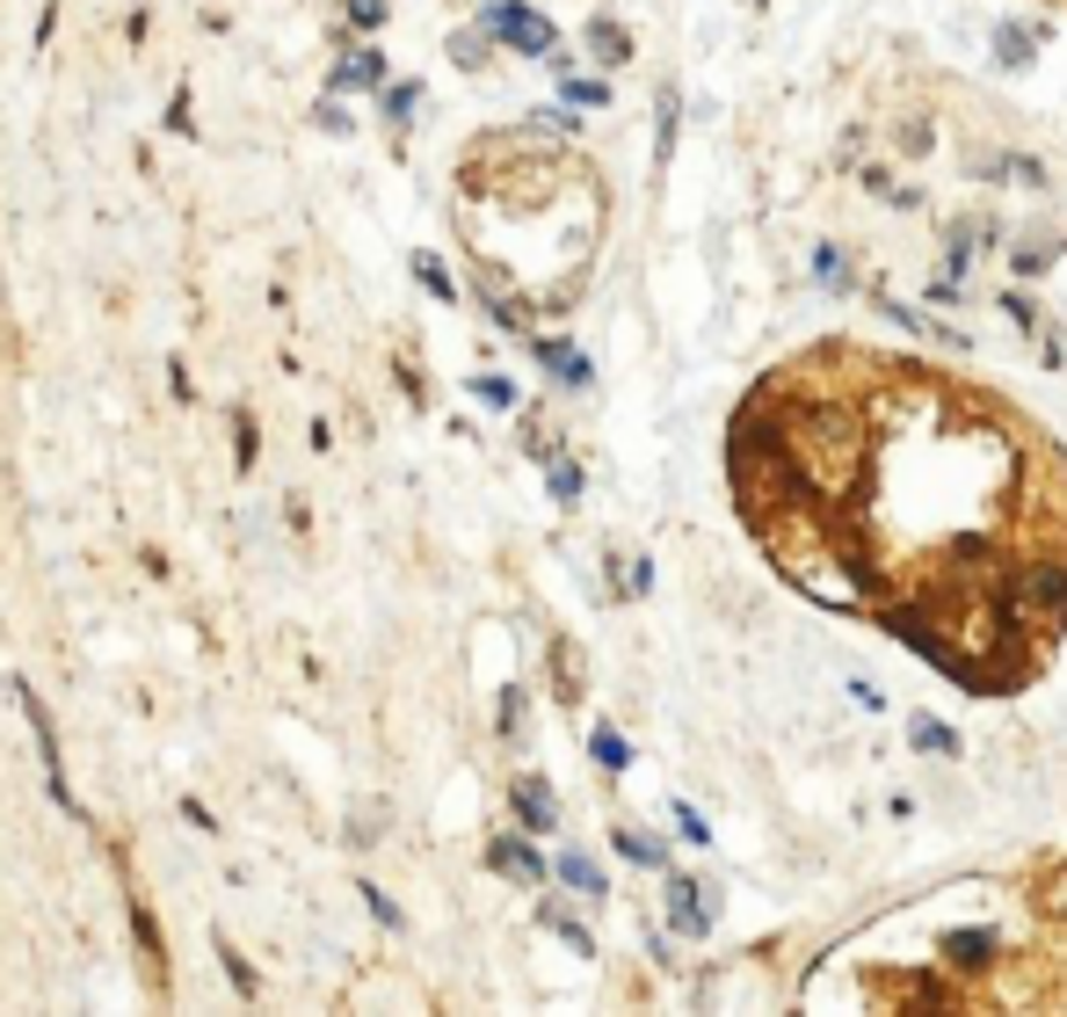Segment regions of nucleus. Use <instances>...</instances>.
<instances>
[{
  "label": "nucleus",
  "mask_w": 1067,
  "mask_h": 1017,
  "mask_svg": "<svg viewBox=\"0 0 1067 1017\" xmlns=\"http://www.w3.org/2000/svg\"><path fill=\"white\" fill-rule=\"evenodd\" d=\"M734 488L785 575L850 597L966 691L1032 684L1053 625L1032 575L1067 560V465L988 393L864 350H806L734 415Z\"/></svg>",
  "instance_id": "f257e3e1"
},
{
  "label": "nucleus",
  "mask_w": 1067,
  "mask_h": 1017,
  "mask_svg": "<svg viewBox=\"0 0 1067 1017\" xmlns=\"http://www.w3.org/2000/svg\"><path fill=\"white\" fill-rule=\"evenodd\" d=\"M15 698H22V713H30V727H36V756H44V792H52V807L80 822V800H73V785H66V763H58V735H52V713H44V698H36V691L22 684V676H15Z\"/></svg>",
  "instance_id": "f03ea898"
},
{
  "label": "nucleus",
  "mask_w": 1067,
  "mask_h": 1017,
  "mask_svg": "<svg viewBox=\"0 0 1067 1017\" xmlns=\"http://www.w3.org/2000/svg\"><path fill=\"white\" fill-rule=\"evenodd\" d=\"M494 30H502L516 52H530V58L552 52V22H545L538 8H524V0H502V8H494Z\"/></svg>",
  "instance_id": "7ed1b4c3"
},
{
  "label": "nucleus",
  "mask_w": 1067,
  "mask_h": 1017,
  "mask_svg": "<svg viewBox=\"0 0 1067 1017\" xmlns=\"http://www.w3.org/2000/svg\"><path fill=\"white\" fill-rule=\"evenodd\" d=\"M356 88H386V58L378 52H342L327 73V95H356Z\"/></svg>",
  "instance_id": "20e7f679"
},
{
  "label": "nucleus",
  "mask_w": 1067,
  "mask_h": 1017,
  "mask_svg": "<svg viewBox=\"0 0 1067 1017\" xmlns=\"http://www.w3.org/2000/svg\"><path fill=\"white\" fill-rule=\"evenodd\" d=\"M487 865H494V873H508V879H524V887H538V879H545V858L530 850L524 836H494L487 843Z\"/></svg>",
  "instance_id": "39448f33"
},
{
  "label": "nucleus",
  "mask_w": 1067,
  "mask_h": 1017,
  "mask_svg": "<svg viewBox=\"0 0 1067 1017\" xmlns=\"http://www.w3.org/2000/svg\"><path fill=\"white\" fill-rule=\"evenodd\" d=\"M131 909V938H139V952H146V974H153L160 988H168V938H160V923H153V909H146L139 895L123 901Z\"/></svg>",
  "instance_id": "423d86ee"
},
{
  "label": "nucleus",
  "mask_w": 1067,
  "mask_h": 1017,
  "mask_svg": "<svg viewBox=\"0 0 1067 1017\" xmlns=\"http://www.w3.org/2000/svg\"><path fill=\"white\" fill-rule=\"evenodd\" d=\"M508 800H516L524 828H552V822H560V807H552V785H545V778H516V792H508Z\"/></svg>",
  "instance_id": "0eeeda50"
},
{
  "label": "nucleus",
  "mask_w": 1067,
  "mask_h": 1017,
  "mask_svg": "<svg viewBox=\"0 0 1067 1017\" xmlns=\"http://www.w3.org/2000/svg\"><path fill=\"white\" fill-rule=\"evenodd\" d=\"M552 698L560 705L581 698V647L574 640H552Z\"/></svg>",
  "instance_id": "6e6552de"
},
{
  "label": "nucleus",
  "mask_w": 1067,
  "mask_h": 1017,
  "mask_svg": "<svg viewBox=\"0 0 1067 1017\" xmlns=\"http://www.w3.org/2000/svg\"><path fill=\"white\" fill-rule=\"evenodd\" d=\"M668 923H676L682 938H704V909H698V887H690V879H668Z\"/></svg>",
  "instance_id": "1a4fd4ad"
},
{
  "label": "nucleus",
  "mask_w": 1067,
  "mask_h": 1017,
  "mask_svg": "<svg viewBox=\"0 0 1067 1017\" xmlns=\"http://www.w3.org/2000/svg\"><path fill=\"white\" fill-rule=\"evenodd\" d=\"M589 52L603 58V66H625V58H632V36L617 30V22H589Z\"/></svg>",
  "instance_id": "9d476101"
},
{
  "label": "nucleus",
  "mask_w": 1067,
  "mask_h": 1017,
  "mask_svg": "<svg viewBox=\"0 0 1067 1017\" xmlns=\"http://www.w3.org/2000/svg\"><path fill=\"white\" fill-rule=\"evenodd\" d=\"M255 458H262V437H255V415H247V407H233V465H240V473H255Z\"/></svg>",
  "instance_id": "9b49d317"
},
{
  "label": "nucleus",
  "mask_w": 1067,
  "mask_h": 1017,
  "mask_svg": "<svg viewBox=\"0 0 1067 1017\" xmlns=\"http://www.w3.org/2000/svg\"><path fill=\"white\" fill-rule=\"evenodd\" d=\"M538 364H545V371H560L567 386H589V364H581L567 342H538Z\"/></svg>",
  "instance_id": "f8f14e48"
},
{
  "label": "nucleus",
  "mask_w": 1067,
  "mask_h": 1017,
  "mask_svg": "<svg viewBox=\"0 0 1067 1017\" xmlns=\"http://www.w3.org/2000/svg\"><path fill=\"white\" fill-rule=\"evenodd\" d=\"M414 95H421V88H414V81H392V88H386V95H378V117H386V131H400V124H407V117H414Z\"/></svg>",
  "instance_id": "ddd939ff"
},
{
  "label": "nucleus",
  "mask_w": 1067,
  "mask_h": 1017,
  "mask_svg": "<svg viewBox=\"0 0 1067 1017\" xmlns=\"http://www.w3.org/2000/svg\"><path fill=\"white\" fill-rule=\"evenodd\" d=\"M560 879L574 887V895H595V901H603V873H595L581 850H567V858H560Z\"/></svg>",
  "instance_id": "4468645a"
},
{
  "label": "nucleus",
  "mask_w": 1067,
  "mask_h": 1017,
  "mask_svg": "<svg viewBox=\"0 0 1067 1017\" xmlns=\"http://www.w3.org/2000/svg\"><path fill=\"white\" fill-rule=\"evenodd\" d=\"M414 277H421V291H429V299H443L451 306L457 299V283H451V269L436 263V255H414Z\"/></svg>",
  "instance_id": "2eb2a0df"
},
{
  "label": "nucleus",
  "mask_w": 1067,
  "mask_h": 1017,
  "mask_svg": "<svg viewBox=\"0 0 1067 1017\" xmlns=\"http://www.w3.org/2000/svg\"><path fill=\"white\" fill-rule=\"evenodd\" d=\"M218 966H226V974H233V988H240V996H247V1003L262 996V982H255V966H247V960H240V952H233V945H226V938H218Z\"/></svg>",
  "instance_id": "dca6fc26"
},
{
  "label": "nucleus",
  "mask_w": 1067,
  "mask_h": 1017,
  "mask_svg": "<svg viewBox=\"0 0 1067 1017\" xmlns=\"http://www.w3.org/2000/svg\"><path fill=\"white\" fill-rule=\"evenodd\" d=\"M915 749H929V756H937V749H959V735H951V727H945V719H915Z\"/></svg>",
  "instance_id": "f3484780"
},
{
  "label": "nucleus",
  "mask_w": 1067,
  "mask_h": 1017,
  "mask_svg": "<svg viewBox=\"0 0 1067 1017\" xmlns=\"http://www.w3.org/2000/svg\"><path fill=\"white\" fill-rule=\"evenodd\" d=\"M451 58H457L465 73H479V66H487V44H479V30H457V36H451Z\"/></svg>",
  "instance_id": "a211bd4d"
},
{
  "label": "nucleus",
  "mask_w": 1067,
  "mask_h": 1017,
  "mask_svg": "<svg viewBox=\"0 0 1067 1017\" xmlns=\"http://www.w3.org/2000/svg\"><path fill=\"white\" fill-rule=\"evenodd\" d=\"M589 749H595V763H603V771H625V763H632V749H625L617 735H603V727H595V741H589Z\"/></svg>",
  "instance_id": "6ab92c4d"
},
{
  "label": "nucleus",
  "mask_w": 1067,
  "mask_h": 1017,
  "mask_svg": "<svg viewBox=\"0 0 1067 1017\" xmlns=\"http://www.w3.org/2000/svg\"><path fill=\"white\" fill-rule=\"evenodd\" d=\"M617 850H625V858H632V865H661V858H668L661 843H647V836H632V828H617Z\"/></svg>",
  "instance_id": "aec40b11"
},
{
  "label": "nucleus",
  "mask_w": 1067,
  "mask_h": 1017,
  "mask_svg": "<svg viewBox=\"0 0 1067 1017\" xmlns=\"http://www.w3.org/2000/svg\"><path fill=\"white\" fill-rule=\"evenodd\" d=\"M473 393H479L487 407H516V386H508V378H494V371H479V378H473Z\"/></svg>",
  "instance_id": "412c9836"
},
{
  "label": "nucleus",
  "mask_w": 1067,
  "mask_h": 1017,
  "mask_svg": "<svg viewBox=\"0 0 1067 1017\" xmlns=\"http://www.w3.org/2000/svg\"><path fill=\"white\" fill-rule=\"evenodd\" d=\"M356 895H364V909L378 916V923H392V930H400V909H392V901H386V887H370V879H356Z\"/></svg>",
  "instance_id": "4be33fe9"
},
{
  "label": "nucleus",
  "mask_w": 1067,
  "mask_h": 1017,
  "mask_svg": "<svg viewBox=\"0 0 1067 1017\" xmlns=\"http://www.w3.org/2000/svg\"><path fill=\"white\" fill-rule=\"evenodd\" d=\"M567 103H581V109H603V103H611V88H603V81H567Z\"/></svg>",
  "instance_id": "5701e85b"
},
{
  "label": "nucleus",
  "mask_w": 1067,
  "mask_h": 1017,
  "mask_svg": "<svg viewBox=\"0 0 1067 1017\" xmlns=\"http://www.w3.org/2000/svg\"><path fill=\"white\" fill-rule=\"evenodd\" d=\"M545 930H560V938H567V945H574V952H595V938H589V930H581V923H567L560 909H545Z\"/></svg>",
  "instance_id": "b1692460"
},
{
  "label": "nucleus",
  "mask_w": 1067,
  "mask_h": 1017,
  "mask_svg": "<svg viewBox=\"0 0 1067 1017\" xmlns=\"http://www.w3.org/2000/svg\"><path fill=\"white\" fill-rule=\"evenodd\" d=\"M552 494H560V502H574V494H581V465L552 458Z\"/></svg>",
  "instance_id": "393cba45"
},
{
  "label": "nucleus",
  "mask_w": 1067,
  "mask_h": 1017,
  "mask_svg": "<svg viewBox=\"0 0 1067 1017\" xmlns=\"http://www.w3.org/2000/svg\"><path fill=\"white\" fill-rule=\"evenodd\" d=\"M502 735H524V691H502Z\"/></svg>",
  "instance_id": "a878e982"
},
{
  "label": "nucleus",
  "mask_w": 1067,
  "mask_h": 1017,
  "mask_svg": "<svg viewBox=\"0 0 1067 1017\" xmlns=\"http://www.w3.org/2000/svg\"><path fill=\"white\" fill-rule=\"evenodd\" d=\"M386 22V0H349V30H378Z\"/></svg>",
  "instance_id": "bb28decb"
},
{
  "label": "nucleus",
  "mask_w": 1067,
  "mask_h": 1017,
  "mask_svg": "<svg viewBox=\"0 0 1067 1017\" xmlns=\"http://www.w3.org/2000/svg\"><path fill=\"white\" fill-rule=\"evenodd\" d=\"M313 124H320V131H349V109H342V103H320Z\"/></svg>",
  "instance_id": "cd10ccee"
},
{
  "label": "nucleus",
  "mask_w": 1067,
  "mask_h": 1017,
  "mask_svg": "<svg viewBox=\"0 0 1067 1017\" xmlns=\"http://www.w3.org/2000/svg\"><path fill=\"white\" fill-rule=\"evenodd\" d=\"M182 822H190V828H218V822H211V807H204V800H182Z\"/></svg>",
  "instance_id": "c85d7f7f"
}]
</instances>
